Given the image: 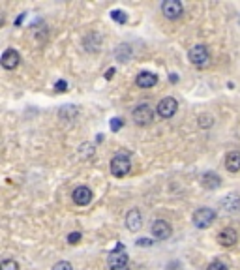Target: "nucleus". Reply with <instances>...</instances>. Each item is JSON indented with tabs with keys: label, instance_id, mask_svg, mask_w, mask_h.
Here are the masks:
<instances>
[{
	"label": "nucleus",
	"instance_id": "obj_1",
	"mask_svg": "<svg viewBox=\"0 0 240 270\" xmlns=\"http://www.w3.org/2000/svg\"><path fill=\"white\" fill-rule=\"evenodd\" d=\"M109 167H111L113 177L122 178V177H126V175L130 173V169H132V162H130L128 154H126V152H122V154H116L115 158L111 160Z\"/></svg>",
	"mask_w": 240,
	"mask_h": 270
},
{
	"label": "nucleus",
	"instance_id": "obj_2",
	"mask_svg": "<svg viewBox=\"0 0 240 270\" xmlns=\"http://www.w3.org/2000/svg\"><path fill=\"white\" fill-rule=\"evenodd\" d=\"M216 220V210L209 209V207H203V209L195 210L194 214V225L197 229H207L210 227V224Z\"/></svg>",
	"mask_w": 240,
	"mask_h": 270
},
{
	"label": "nucleus",
	"instance_id": "obj_3",
	"mask_svg": "<svg viewBox=\"0 0 240 270\" xmlns=\"http://www.w3.org/2000/svg\"><path fill=\"white\" fill-rule=\"evenodd\" d=\"M133 122L139 124V126H148V124L154 120V111L148 103H139L137 107L133 109Z\"/></svg>",
	"mask_w": 240,
	"mask_h": 270
},
{
	"label": "nucleus",
	"instance_id": "obj_4",
	"mask_svg": "<svg viewBox=\"0 0 240 270\" xmlns=\"http://www.w3.org/2000/svg\"><path fill=\"white\" fill-rule=\"evenodd\" d=\"M209 58H210L209 49H207V45H203V43L194 45L188 51V60L192 62L194 66H205L209 62Z\"/></svg>",
	"mask_w": 240,
	"mask_h": 270
},
{
	"label": "nucleus",
	"instance_id": "obj_5",
	"mask_svg": "<svg viewBox=\"0 0 240 270\" xmlns=\"http://www.w3.org/2000/svg\"><path fill=\"white\" fill-rule=\"evenodd\" d=\"M162 13L169 21H175V19H180L182 13H184V6L178 2V0H165L162 4Z\"/></svg>",
	"mask_w": 240,
	"mask_h": 270
},
{
	"label": "nucleus",
	"instance_id": "obj_6",
	"mask_svg": "<svg viewBox=\"0 0 240 270\" xmlns=\"http://www.w3.org/2000/svg\"><path fill=\"white\" fill-rule=\"evenodd\" d=\"M156 111H158V115L162 116V118H171V116H175V113L178 111V101L175 100V98L167 96V98L160 100Z\"/></svg>",
	"mask_w": 240,
	"mask_h": 270
},
{
	"label": "nucleus",
	"instance_id": "obj_7",
	"mask_svg": "<svg viewBox=\"0 0 240 270\" xmlns=\"http://www.w3.org/2000/svg\"><path fill=\"white\" fill-rule=\"evenodd\" d=\"M107 265L111 269H120V267H126V265H128V255L124 254V246H122V244H118L115 252L109 254Z\"/></svg>",
	"mask_w": 240,
	"mask_h": 270
},
{
	"label": "nucleus",
	"instance_id": "obj_8",
	"mask_svg": "<svg viewBox=\"0 0 240 270\" xmlns=\"http://www.w3.org/2000/svg\"><path fill=\"white\" fill-rule=\"evenodd\" d=\"M21 62V54L17 53L15 49H6L2 53V58H0V64L4 70H15Z\"/></svg>",
	"mask_w": 240,
	"mask_h": 270
},
{
	"label": "nucleus",
	"instance_id": "obj_9",
	"mask_svg": "<svg viewBox=\"0 0 240 270\" xmlns=\"http://www.w3.org/2000/svg\"><path fill=\"white\" fill-rule=\"evenodd\" d=\"M218 244L224 248H231L237 244V240H239V233L235 231V229H231V227H225V229H222V231L218 233Z\"/></svg>",
	"mask_w": 240,
	"mask_h": 270
},
{
	"label": "nucleus",
	"instance_id": "obj_10",
	"mask_svg": "<svg viewBox=\"0 0 240 270\" xmlns=\"http://www.w3.org/2000/svg\"><path fill=\"white\" fill-rule=\"evenodd\" d=\"M152 235H154L158 240L171 239V235H173V229H171L169 222H165V220H156L154 224H152Z\"/></svg>",
	"mask_w": 240,
	"mask_h": 270
},
{
	"label": "nucleus",
	"instance_id": "obj_11",
	"mask_svg": "<svg viewBox=\"0 0 240 270\" xmlns=\"http://www.w3.org/2000/svg\"><path fill=\"white\" fill-rule=\"evenodd\" d=\"M73 203L79 205V207H86V205H90V201H92V192H90V188H86V186H79L73 190Z\"/></svg>",
	"mask_w": 240,
	"mask_h": 270
},
{
	"label": "nucleus",
	"instance_id": "obj_12",
	"mask_svg": "<svg viewBox=\"0 0 240 270\" xmlns=\"http://www.w3.org/2000/svg\"><path fill=\"white\" fill-rule=\"evenodd\" d=\"M201 186L205 188V190L214 192V190H218V188L222 186V178H220V175L209 171V173H205V175L201 177Z\"/></svg>",
	"mask_w": 240,
	"mask_h": 270
},
{
	"label": "nucleus",
	"instance_id": "obj_13",
	"mask_svg": "<svg viewBox=\"0 0 240 270\" xmlns=\"http://www.w3.org/2000/svg\"><path fill=\"white\" fill-rule=\"evenodd\" d=\"M158 83V75L152 73V71H141L137 79H135V85L139 88H152Z\"/></svg>",
	"mask_w": 240,
	"mask_h": 270
},
{
	"label": "nucleus",
	"instance_id": "obj_14",
	"mask_svg": "<svg viewBox=\"0 0 240 270\" xmlns=\"http://www.w3.org/2000/svg\"><path fill=\"white\" fill-rule=\"evenodd\" d=\"M126 225H128V229L132 233L139 231L141 227H143V216H141L139 210L133 209L128 212V216H126Z\"/></svg>",
	"mask_w": 240,
	"mask_h": 270
},
{
	"label": "nucleus",
	"instance_id": "obj_15",
	"mask_svg": "<svg viewBox=\"0 0 240 270\" xmlns=\"http://www.w3.org/2000/svg\"><path fill=\"white\" fill-rule=\"evenodd\" d=\"M225 169L229 173H239L240 171V152L233 150L225 156Z\"/></svg>",
	"mask_w": 240,
	"mask_h": 270
},
{
	"label": "nucleus",
	"instance_id": "obj_16",
	"mask_svg": "<svg viewBox=\"0 0 240 270\" xmlns=\"http://www.w3.org/2000/svg\"><path fill=\"white\" fill-rule=\"evenodd\" d=\"M83 43H85V51L96 53V51L100 49V36H98V34H90V36H86Z\"/></svg>",
	"mask_w": 240,
	"mask_h": 270
},
{
	"label": "nucleus",
	"instance_id": "obj_17",
	"mask_svg": "<svg viewBox=\"0 0 240 270\" xmlns=\"http://www.w3.org/2000/svg\"><path fill=\"white\" fill-rule=\"evenodd\" d=\"M58 116H60L62 120H73V118L77 116V107H73V105H66L64 109L58 111Z\"/></svg>",
	"mask_w": 240,
	"mask_h": 270
},
{
	"label": "nucleus",
	"instance_id": "obj_18",
	"mask_svg": "<svg viewBox=\"0 0 240 270\" xmlns=\"http://www.w3.org/2000/svg\"><path fill=\"white\" fill-rule=\"evenodd\" d=\"M130 54H132V49L126 45V43H122V45L116 49V58L120 62H128L130 60Z\"/></svg>",
	"mask_w": 240,
	"mask_h": 270
},
{
	"label": "nucleus",
	"instance_id": "obj_19",
	"mask_svg": "<svg viewBox=\"0 0 240 270\" xmlns=\"http://www.w3.org/2000/svg\"><path fill=\"white\" fill-rule=\"evenodd\" d=\"M111 19H113L115 23L124 24L126 21H128V15H126V11H122V9H113V11H111Z\"/></svg>",
	"mask_w": 240,
	"mask_h": 270
},
{
	"label": "nucleus",
	"instance_id": "obj_20",
	"mask_svg": "<svg viewBox=\"0 0 240 270\" xmlns=\"http://www.w3.org/2000/svg\"><path fill=\"white\" fill-rule=\"evenodd\" d=\"M79 156H81L83 160L92 158L94 156V145H81V148H79Z\"/></svg>",
	"mask_w": 240,
	"mask_h": 270
},
{
	"label": "nucleus",
	"instance_id": "obj_21",
	"mask_svg": "<svg viewBox=\"0 0 240 270\" xmlns=\"http://www.w3.org/2000/svg\"><path fill=\"white\" fill-rule=\"evenodd\" d=\"M0 270H19V265L13 259H4L0 263Z\"/></svg>",
	"mask_w": 240,
	"mask_h": 270
},
{
	"label": "nucleus",
	"instance_id": "obj_22",
	"mask_svg": "<svg viewBox=\"0 0 240 270\" xmlns=\"http://www.w3.org/2000/svg\"><path fill=\"white\" fill-rule=\"evenodd\" d=\"M212 124H214V118H212V116H209V115L199 116V126H201V128H210Z\"/></svg>",
	"mask_w": 240,
	"mask_h": 270
},
{
	"label": "nucleus",
	"instance_id": "obj_23",
	"mask_svg": "<svg viewBox=\"0 0 240 270\" xmlns=\"http://www.w3.org/2000/svg\"><path fill=\"white\" fill-rule=\"evenodd\" d=\"M51 270H73V267H71V263L68 261H58Z\"/></svg>",
	"mask_w": 240,
	"mask_h": 270
},
{
	"label": "nucleus",
	"instance_id": "obj_24",
	"mask_svg": "<svg viewBox=\"0 0 240 270\" xmlns=\"http://www.w3.org/2000/svg\"><path fill=\"white\" fill-rule=\"evenodd\" d=\"M207 270H229L227 269V265L225 263H222V261H212L209 265V269Z\"/></svg>",
	"mask_w": 240,
	"mask_h": 270
},
{
	"label": "nucleus",
	"instance_id": "obj_25",
	"mask_svg": "<svg viewBox=\"0 0 240 270\" xmlns=\"http://www.w3.org/2000/svg\"><path fill=\"white\" fill-rule=\"evenodd\" d=\"M122 126H124L122 118H111V131H118Z\"/></svg>",
	"mask_w": 240,
	"mask_h": 270
},
{
	"label": "nucleus",
	"instance_id": "obj_26",
	"mask_svg": "<svg viewBox=\"0 0 240 270\" xmlns=\"http://www.w3.org/2000/svg\"><path fill=\"white\" fill-rule=\"evenodd\" d=\"M68 242H70V244H77V242H81V233L79 231L70 233V235H68Z\"/></svg>",
	"mask_w": 240,
	"mask_h": 270
},
{
	"label": "nucleus",
	"instance_id": "obj_27",
	"mask_svg": "<svg viewBox=\"0 0 240 270\" xmlns=\"http://www.w3.org/2000/svg\"><path fill=\"white\" fill-rule=\"evenodd\" d=\"M66 88H68V83H66V81H56V85H54V90H56V92H66Z\"/></svg>",
	"mask_w": 240,
	"mask_h": 270
},
{
	"label": "nucleus",
	"instance_id": "obj_28",
	"mask_svg": "<svg viewBox=\"0 0 240 270\" xmlns=\"http://www.w3.org/2000/svg\"><path fill=\"white\" fill-rule=\"evenodd\" d=\"M154 240H148V239H139L137 240V246H152Z\"/></svg>",
	"mask_w": 240,
	"mask_h": 270
},
{
	"label": "nucleus",
	"instance_id": "obj_29",
	"mask_svg": "<svg viewBox=\"0 0 240 270\" xmlns=\"http://www.w3.org/2000/svg\"><path fill=\"white\" fill-rule=\"evenodd\" d=\"M113 75H115V68L107 70V73H105V79H113Z\"/></svg>",
	"mask_w": 240,
	"mask_h": 270
},
{
	"label": "nucleus",
	"instance_id": "obj_30",
	"mask_svg": "<svg viewBox=\"0 0 240 270\" xmlns=\"http://www.w3.org/2000/svg\"><path fill=\"white\" fill-rule=\"evenodd\" d=\"M24 15H26V13H21V15H19V19H17V21H15V24H21V23H23Z\"/></svg>",
	"mask_w": 240,
	"mask_h": 270
},
{
	"label": "nucleus",
	"instance_id": "obj_31",
	"mask_svg": "<svg viewBox=\"0 0 240 270\" xmlns=\"http://www.w3.org/2000/svg\"><path fill=\"white\" fill-rule=\"evenodd\" d=\"M111 270H130L128 267H120V269H111Z\"/></svg>",
	"mask_w": 240,
	"mask_h": 270
},
{
	"label": "nucleus",
	"instance_id": "obj_32",
	"mask_svg": "<svg viewBox=\"0 0 240 270\" xmlns=\"http://www.w3.org/2000/svg\"><path fill=\"white\" fill-rule=\"evenodd\" d=\"M239 24H240V19H239Z\"/></svg>",
	"mask_w": 240,
	"mask_h": 270
}]
</instances>
